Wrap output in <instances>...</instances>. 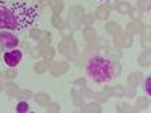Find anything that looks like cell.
Here are the masks:
<instances>
[{
	"mask_svg": "<svg viewBox=\"0 0 151 113\" xmlns=\"http://www.w3.org/2000/svg\"><path fill=\"white\" fill-rule=\"evenodd\" d=\"M148 104H150V101H148L147 98H139V99H137V107H139V109L148 107Z\"/></svg>",
	"mask_w": 151,
	"mask_h": 113,
	"instance_id": "d4e9b609",
	"label": "cell"
},
{
	"mask_svg": "<svg viewBox=\"0 0 151 113\" xmlns=\"http://www.w3.org/2000/svg\"><path fill=\"white\" fill-rule=\"evenodd\" d=\"M47 112H52V113H56V112H59V106L58 104H50L48 106V109H47Z\"/></svg>",
	"mask_w": 151,
	"mask_h": 113,
	"instance_id": "4dcf8cb0",
	"label": "cell"
},
{
	"mask_svg": "<svg viewBox=\"0 0 151 113\" xmlns=\"http://www.w3.org/2000/svg\"><path fill=\"white\" fill-rule=\"evenodd\" d=\"M18 45V38L15 35H12L11 32L0 30V48L8 50V48H15Z\"/></svg>",
	"mask_w": 151,
	"mask_h": 113,
	"instance_id": "3957f363",
	"label": "cell"
},
{
	"mask_svg": "<svg viewBox=\"0 0 151 113\" xmlns=\"http://www.w3.org/2000/svg\"><path fill=\"white\" fill-rule=\"evenodd\" d=\"M30 54H32L33 57H38V56H41V50H32Z\"/></svg>",
	"mask_w": 151,
	"mask_h": 113,
	"instance_id": "836d02e7",
	"label": "cell"
},
{
	"mask_svg": "<svg viewBox=\"0 0 151 113\" xmlns=\"http://www.w3.org/2000/svg\"><path fill=\"white\" fill-rule=\"evenodd\" d=\"M23 57V53L20 51V50H9V51H6L3 54V60H5V64L11 68H15L18 64H20V60Z\"/></svg>",
	"mask_w": 151,
	"mask_h": 113,
	"instance_id": "277c9868",
	"label": "cell"
},
{
	"mask_svg": "<svg viewBox=\"0 0 151 113\" xmlns=\"http://www.w3.org/2000/svg\"><path fill=\"white\" fill-rule=\"evenodd\" d=\"M82 21L85 23V24H92V21H94V17L92 15H83V18H82Z\"/></svg>",
	"mask_w": 151,
	"mask_h": 113,
	"instance_id": "f546056e",
	"label": "cell"
},
{
	"mask_svg": "<svg viewBox=\"0 0 151 113\" xmlns=\"http://www.w3.org/2000/svg\"><path fill=\"white\" fill-rule=\"evenodd\" d=\"M141 30V23H136V21H132L127 29H125V32H127V35H132V33H136Z\"/></svg>",
	"mask_w": 151,
	"mask_h": 113,
	"instance_id": "5bb4252c",
	"label": "cell"
},
{
	"mask_svg": "<svg viewBox=\"0 0 151 113\" xmlns=\"http://www.w3.org/2000/svg\"><path fill=\"white\" fill-rule=\"evenodd\" d=\"M142 44H144V45L147 44V48L150 47V36H148V35H144V38H142Z\"/></svg>",
	"mask_w": 151,
	"mask_h": 113,
	"instance_id": "d6a6232c",
	"label": "cell"
},
{
	"mask_svg": "<svg viewBox=\"0 0 151 113\" xmlns=\"http://www.w3.org/2000/svg\"><path fill=\"white\" fill-rule=\"evenodd\" d=\"M35 101L40 104V106H47L48 103H50V97L47 95V94H44V92H40V94H36L35 97Z\"/></svg>",
	"mask_w": 151,
	"mask_h": 113,
	"instance_id": "8fae6325",
	"label": "cell"
},
{
	"mask_svg": "<svg viewBox=\"0 0 151 113\" xmlns=\"http://www.w3.org/2000/svg\"><path fill=\"white\" fill-rule=\"evenodd\" d=\"M40 32H41V30H35V29H33V30L30 32V36L35 38V39H38V35H40Z\"/></svg>",
	"mask_w": 151,
	"mask_h": 113,
	"instance_id": "e575fe53",
	"label": "cell"
},
{
	"mask_svg": "<svg viewBox=\"0 0 151 113\" xmlns=\"http://www.w3.org/2000/svg\"><path fill=\"white\" fill-rule=\"evenodd\" d=\"M50 5H52V8L56 14H60L62 9H64V2L62 0H50Z\"/></svg>",
	"mask_w": 151,
	"mask_h": 113,
	"instance_id": "9a60e30c",
	"label": "cell"
},
{
	"mask_svg": "<svg viewBox=\"0 0 151 113\" xmlns=\"http://www.w3.org/2000/svg\"><path fill=\"white\" fill-rule=\"evenodd\" d=\"M41 15L38 5L29 0H15L5 3L0 0V30H24Z\"/></svg>",
	"mask_w": 151,
	"mask_h": 113,
	"instance_id": "6da1fadb",
	"label": "cell"
},
{
	"mask_svg": "<svg viewBox=\"0 0 151 113\" xmlns=\"http://www.w3.org/2000/svg\"><path fill=\"white\" fill-rule=\"evenodd\" d=\"M83 15H85V12H83V8L82 6H74V8H71V14H70V27L73 29V30H76L79 27V24H80V21H82V18H83Z\"/></svg>",
	"mask_w": 151,
	"mask_h": 113,
	"instance_id": "5b68a950",
	"label": "cell"
},
{
	"mask_svg": "<svg viewBox=\"0 0 151 113\" xmlns=\"http://www.w3.org/2000/svg\"><path fill=\"white\" fill-rule=\"evenodd\" d=\"M109 14H110V6H109V5H101V6L97 9L95 17H97L98 20H106V18L109 17Z\"/></svg>",
	"mask_w": 151,
	"mask_h": 113,
	"instance_id": "30bf717a",
	"label": "cell"
},
{
	"mask_svg": "<svg viewBox=\"0 0 151 113\" xmlns=\"http://www.w3.org/2000/svg\"><path fill=\"white\" fill-rule=\"evenodd\" d=\"M52 23H53V26H55V27H58V29H62V27L65 26L64 20H62V18L59 17V14H55V15L52 17Z\"/></svg>",
	"mask_w": 151,
	"mask_h": 113,
	"instance_id": "ac0fdd59",
	"label": "cell"
},
{
	"mask_svg": "<svg viewBox=\"0 0 151 113\" xmlns=\"http://www.w3.org/2000/svg\"><path fill=\"white\" fill-rule=\"evenodd\" d=\"M82 112H97V113H100V112H101V107H100V104L92 103V104L83 106V107H82Z\"/></svg>",
	"mask_w": 151,
	"mask_h": 113,
	"instance_id": "e0dca14e",
	"label": "cell"
},
{
	"mask_svg": "<svg viewBox=\"0 0 151 113\" xmlns=\"http://www.w3.org/2000/svg\"><path fill=\"white\" fill-rule=\"evenodd\" d=\"M113 94H115V97H121L122 94H124V89L122 87H119V86H116V87H113Z\"/></svg>",
	"mask_w": 151,
	"mask_h": 113,
	"instance_id": "83f0119b",
	"label": "cell"
},
{
	"mask_svg": "<svg viewBox=\"0 0 151 113\" xmlns=\"http://www.w3.org/2000/svg\"><path fill=\"white\" fill-rule=\"evenodd\" d=\"M139 65L142 67H150V50L147 48V51L139 57Z\"/></svg>",
	"mask_w": 151,
	"mask_h": 113,
	"instance_id": "d6986e66",
	"label": "cell"
},
{
	"mask_svg": "<svg viewBox=\"0 0 151 113\" xmlns=\"http://www.w3.org/2000/svg\"><path fill=\"white\" fill-rule=\"evenodd\" d=\"M104 29H106V32L110 33V35H115V36H116V35H121V27H119V24L115 23V21H109V23H106Z\"/></svg>",
	"mask_w": 151,
	"mask_h": 113,
	"instance_id": "ba28073f",
	"label": "cell"
},
{
	"mask_svg": "<svg viewBox=\"0 0 151 113\" xmlns=\"http://www.w3.org/2000/svg\"><path fill=\"white\" fill-rule=\"evenodd\" d=\"M116 9H118L119 14H127L132 8H130L127 3H118V5H116Z\"/></svg>",
	"mask_w": 151,
	"mask_h": 113,
	"instance_id": "44dd1931",
	"label": "cell"
},
{
	"mask_svg": "<svg viewBox=\"0 0 151 113\" xmlns=\"http://www.w3.org/2000/svg\"><path fill=\"white\" fill-rule=\"evenodd\" d=\"M38 2H41V3H44V2H48V0H38Z\"/></svg>",
	"mask_w": 151,
	"mask_h": 113,
	"instance_id": "d590c367",
	"label": "cell"
},
{
	"mask_svg": "<svg viewBox=\"0 0 151 113\" xmlns=\"http://www.w3.org/2000/svg\"><path fill=\"white\" fill-rule=\"evenodd\" d=\"M20 97H21L23 99H27V98L32 97V92H30V91H23V92H20Z\"/></svg>",
	"mask_w": 151,
	"mask_h": 113,
	"instance_id": "1f68e13d",
	"label": "cell"
},
{
	"mask_svg": "<svg viewBox=\"0 0 151 113\" xmlns=\"http://www.w3.org/2000/svg\"><path fill=\"white\" fill-rule=\"evenodd\" d=\"M129 12H130L132 18H134V20H141V18H142V12H141L139 9H130Z\"/></svg>",
	"mask_w": 151,
	"mask_h": 113,
	"instance_id": "603a6c76",
	"label": "cell"
},
{
	"mask_svg": "<svg viewBox=\"0 0 151 113\" xmlns=\"http://www.w3.org/2000/svg\"><path fill=\"white\" fill-rule=\"evenodd\" d=\"M60 30H62V33H64V36H65V38H70V36H71V33H73V29H71L70 26H68V27H67V26H64Z\"/></svg>",
	"mask_w": 151,
	"mask_h": 113,
	"instance_id": "484cf974",
	"label": "cell"
},
{
	"mask_svg": "<svg viewBox=\"0 0 151 113\" xmlns=\"http://www.w3.org/2000/svg\"><path fill=\"white\" fill-rule=\"evenodd\" d=\"M115 44L127 48V47H130V45L133 44V36H132V35H124V36L119 38V35H116V38H115Z\"/></svg>",
	"mask_w": 151,
	"mask_h": 113,
	"instance_id": "52a82bcc",
	"label": "cell"
},
{
	"mask_svg": "<svg viewBox=\"0 0 151 113\" xmlns=\"http://www.w3.org/2000/svg\"><path fill=\"white\" fill-rule=\"evenodd\" d=\"M50 68H52V74L53 75H59V74H64L68 71V64H52L50 65Z\"/></svg>",
	"mask_w": 151,
	"mask_h": 113,
	"instance_id": "9c48e42d",
	"label": "cell"
},
{
	"mask_svg": "<svg viewBox=\"0 0 151 113\" xmlns=\"http://www.w3.org/2000/svg\"><path fill=\"white\" fill-rule=\"evenodd\" d=\"M15 75H17V71H15L14 68H12V69H8V71L5 72V77H8V79H14Z\"/></svg>",
	"mask_w": 151,
	"mask_h": 113,
	"instance_id": "4316f807",
	"label": "cell"
},
{
	"mask_svg": "<svg viewBox=\"0 0 151 113\" xmlns=\"http://www.w3.org/2000/svg\"><path fill=\"white\" fill-rule=\"evenodd\" d=\"M141 80H142V74H141V72H133V74H130V75H129V79H127V82H129V84H130V86L137 84Z\"/></svg>",
	"mask_w": 151,
	"mask_h": 113,
	"instance_id": "4fadbf2b",
	"label": "cell"
},
{
	"mask_svg": "<svg viewBox=\"0 0 151 113\" xmlns=\"http://www.w3.org/2000/svg\"><path fill=\"white\" fill-rule=\"evenodd\" d=\"M85 69L91 80L95 83H107L121 72V67L118 62L104 59L101 56H92L88 60Z\"/></svg>",
	"mask_w": 151,
	"mask_h": 113,
	"instance_id": "7a4b0ae2",
	"label": "cell"
},
{
	"mask_svg": "<svg viewBox=\"0 0 151 113\" xmlns=\"http://www.w3.org/2000/svg\"><path fill=\"white\" fill-rule=\"evenodd\" d=\"M44 54H45L47 57L52 59V57H53V54H55V51L52 50V47H45V50H44Z\"/></svg>",
	"mask_w": 151,
	"mask_h": 113,
	"instance_id": "f1b7e54d",
	"label": "cell"
},
{
	"mask_svg": "<svg viewBox=\"0 0 151 113\" xmlns=\"http://www.w3.org/2000/svg\"><path fill=\"white\" fill-rule=\"evenodd\" d=\"M151 79L150 77H147L145 79V83H144V89H145V92H147V95H150L151 94Z\"/></svg>",
	"mask_w": 151,
	"mask_h": 113,
	"instance_id": "cb8c5ba5",
	"label": "cell"
},
{
	"mask_svg": "<svg viewBox=\"0 0 151 113\" xmlns=\"http://www.w3.org/2000/svg\"><path fill=\"white\" fill-rule=\"evenodd\" d=\"M35 71L38 74H44L47 71V64H45V62H40V64H36L35 65Z\"/></svg>",
	"mask_w": 151,
	"mask_h": 113,
	"instance_id": "7402d4cb",
	"label": "cell"
},
{
	"mask_svg": "<svg viewBox=\"0 0 151 113\" xmlns=\"http://www.w3.org/2000/svg\"><path fill=\"white\" fill-rule=\"evenodd\" d=\"M74 47H76V44H74V41L71 39V38H67L65 41H62L60 44H59V51L62 53V54H65L67 57H73L74 54H76V50H74Z\"/></svg>",
	"mask_w": 151,
	"mask_h": 113,
	"instance_id": "8992f818",
	"label": "cell"
},
{
	"mask_svg": "<svg viewBox=\"0 0 151 113\" xmlns=\"http://www.w3.org/2000/svg\"><path fill=\"white\" fill-rule=\"evenodd\" d=\"M83 36H85V39H86L88 42H92V41L95 39V36H97V32H95L92 27H86V29L83 30Z\"/></svg>",
	"mask_w": 151,
	"mask_h": 113,
	"instance_id": "7c38bea8",
	"label": "cell"
},
{
	"mask_svg": "<svg viewBox=\"0 0 151 113\" xmlns=\"http://www.w3.org/2000/svg\"><path fill=\"white\" fill-rule=\"evenodd\" d=\"M15 110H17V113H27V112L30 110V107H29V104H27L26 99H23V101H20V103L17 104Z\"/></svg>",
	"mask_w": 151,
	"mask_h": 113,
	"instance_id": "2e32d148",
	"label": "cell"
},
{
	"mask_svg": "<svg viewBox=\"0 0 151 113\" xmlns=\"http://www.w3.org/2000/svg\"><path fill=\"white\" fill-rule=\"evenodd\" d=\"M6 92H8L9 97H14V95L18 92L17 84H14V83H8V86H6Z\"/></svg>",
	"mask_w": 151,
	"mask_h": 113,
	"instance_id": "ffe728a7",
	"label": "cell"
}]
</instances>
